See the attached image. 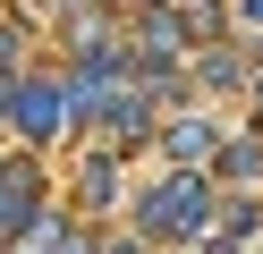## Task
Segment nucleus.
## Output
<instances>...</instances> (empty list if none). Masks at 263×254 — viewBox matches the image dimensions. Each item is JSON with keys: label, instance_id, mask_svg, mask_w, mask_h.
<instances>
[{"label": "nucleus", "instance_id": "obj_2", "mask_svg": "<svg viewBox=\"0 0 263 254\" xmlns=\"http://www.w3.org/2000/svg\"><path fill=\"white\" fill-rule=\"evenodd\" d=\"M9 127H17L26 144H51L60 127H77V119H68V76H17V93H9Z\"/></svg>", "mask_w": 263, "mask_h": 254}, {"label": "nucleus", "instance_id": "obj_3", "mask_svg": "<svg viewBox=\"0 0 263 254\" xmlns=\"http://www.w3.org/2000/svg\"><path fill=\"white\" fill-rule=\"evenodd\" d=\"M34 220H43V169L34 161H0V237L17 246Z\"/></svg>", "mask_w": 263, "mask_h": 254}, {"label": "nucleus", "instance_id": "obj_4", "mask_svg": "<svg viewBox=\"0 0 263 254\" xmlns=\"http://www.w3.org/2000/svg\"><path fill=\"white\" fill-rule=\"evenodd\" d=\"M68 51H77V68H127L119 34H110L102 17H85V26H68Z\"/></svg>", "mask_w": 263, "mask_h": 254}, {"label": "nucleus", "instance_id": "obj_7", "mask_svg": "<svg viewBox=\"0 0 263 254\" xmlns=\"http://www.w3.org/2000/svg\"><path fill=\"white\" fill-rule=\"evenodd\" d=\"M17 60H26V26H17V17H9V26H0V68L17 76Z\"/></svg>", "mask_w": 263, "mask_h": 254}, {"label": "nucleus", "instance_id": "obj_9", "mask_svg": "<svg viewBox=\"0 0 263 254\" xmlns=\"http://www.w3.org/2000/svg\"><path fill=\"white\" fill-rule=\"evenodd\" d=\"M102 254H144V246H136V237H110V246H102Z\"/></svg>", "mask_w": 263, "mask_h": 254}, {"label": "nucleus", "instance_id": "obj_12", "mask_svg": "<svg viewBox=\"0 0 263 254\" xmlns=\"http://www.w3.org/2000/svg\"><path fill=\"white\" fill-rule=\"evenodd\" d=\"M0 254H17V246H9V237H0Z\"/></svg>", "mask_w": 263, "mask_h": 254}, {"label": "nucleus", "instance_id": "obj_10", "mask_svg": "<svg viewBox=\"0 0 263 254\" xmlns=\"http://www.w3.org/2000/svg\"><path fill=\"white\" fill-rule=\"evenodd\" d=\"M246 26H263V0H246Z\"/></svg>", "mask_w": 263, "mask_h": 254}, {"label": "nucleus", "instance_id": "obj_11", "mask_svg": "<svg viewBox=\"0 0 263 254\" xmlns=\"http://www.w3.org/2000/svg\"><path fill=\"white\" fill-rule=\"evenodd\" d=\"M51 9H68V17H77V9H93V0H51Z\"/></svg>", "mask_w": 263, "mask_h": 254}, {"label": "nucleus", "instance_id": "obj_1", "mask_svg": "<svg viewBox=\"0 0 263 254\" xmlns=\"http://www.w3.org/2000/svg\"><path fill=\"white\" fill-rule=\"evenodd\" d=\"M212 220V186L195 178V169H170V178L153 186V195L136 203V229L153 237V246H170V237H195Z\"/></svg>", "mask_w": 263, "mask_h": 254}, {"label": "nucleus", "instance_id": "obj_5", "mask_svg": "<svg viewBox=\"0 0 263 254\" xmlns=\"http://www.w3.org/2000/svg\"><path fill=\"white\" fill-rule=\"evenodd\" d=\"M110 195H119V161L93 152V161H85V203H110Z\"/></svg>", "mask_w": 263, "mask_h": 254}, {"label": "nucleus", "instance_id": "obj_8", "mask_svg": "<svg viewBox=\"0 0 263 254\" xmlns=\"http://www.w3.org/2000/svg\"><path fill=\"white\" fill-rule=\"evenodd\" d=\"M9 93H17V76H9V68H0V127H9Z\"/></svg>", "mask_w": 263, "mask_h": 254}, {"label": "nucleus", "instance_id": "obj_6", "mask_svg": "<svg viewBox=\"0 0 263 254\" xmlns=\"http://www.w3.org/2000/svg\"><path fill=\"white\" fill-rule=\"evenodd\" d=\"M212 144H221V135H212L204 119H178V127H170V152H187V161H195V152H212Z\"/></svg>", "mask_w": 263, "mask_h": 254}]
</instances>
